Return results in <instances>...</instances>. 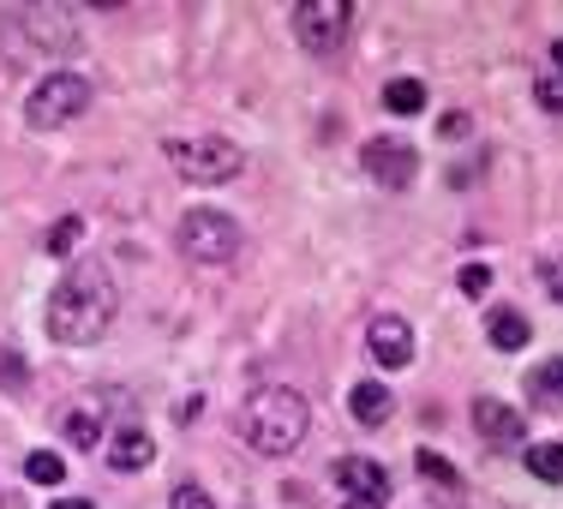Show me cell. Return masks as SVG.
Returning <instances> with one entry per match:
<instances>
[{
    "label": "cell",
    "instance_id": "1",
    "mask_svg": "<svg viewBox=\"0 0 563 509\" xmlns=\"http://www.w3.org/2000/svg\"><path fill=\"white\" fill-rule=\"evenodd\" d=\"M120 312V288L114 276L102 270V264H78V270H66L55 294H48V336L60 347H90L109 336Z\"/></svg>",
    "mask_w": 563,
    "mask_h": 509
},
{
    "label": "cell",
    "instance_id": "2",
    "mask_svg": "<svg viewBox=\"0 0 563 509\" xmlns=\"http://www.w3.org/2000/svg\"><path fill=\"white\" fill-rule=\"evenodd\" d=\"M240 432H246L252 450L288 455V450L306 444V432H312V408H306V396L288 390V384H264V390H252L246 408H240Z\"/></svg>",
    "mask_w": 563,
    "mask_h": 509
},
{
    "label": "cell",
    "instance_id": "3",
    "mask_svg": "<svg viewBox=\"0 0 563 509\" xmlns=\"http://www.w3.org/2000/svg\"><path fill=\"white\" fill-rule=\"evenodd\" d=\"M90 78L85 73H48L43 85L24 97V120H31L36 132H55V126H66V120H78L90 109Z\"/></svg>",
    "mask_w": 563,
    "mask_h": 509
},
{
    "label": "cell",
    "instance_id": "4",
    "mask_svg": "<svg viewBox=\"0 0 563 509\" xmlns=\"http://www.w3.org/2000/svg\"><path fill=\"white\" fill-rule=\"evenodd\" d=\"M168 163L192 186H222V180L240 174V144H228V139H174Z\"/></svg>",
    "mask_w": 563,
    "mask_h": 509
},
{
    "label": "cell",
    "instance_id": "5",
    "mask_svg": "<svg viewBox=\"0 0 563 509\" xmlns=\"http://www.w3.org/2000/svg\"><path fill=\"white\" fill-rule=\"evenodd\" d=\"M180 252L192 264H228L240 252V222L222 210H186L180 217Z\"/></svg>",
    "mask_w": 563,
    "mask_h": 509
},
{
    "label": "cell",
    "instance_id": "6",
    "mask_svg": "<svg viewBox=\"0 0 563 509\" xmlns=\"http://www.w3.org/2000/svg\"><path fill=\"white\" fill-rule=\"evenodd\" d=\"M347 24H354V7H347V0H300V7H294V36H300L306 55H336Z\"/></svg>",
    "mask_w": 563,
    "mask_h": 509
},
{
    "label": "cell",
    "instance_id": "7",
    "mask_svg": "<svg viewBox=\"0 0 563 509\" xmlns=\"http://www.w3.org/2000/svg\"><path fill=\"white\" fill-rule=\"evenodd\" d=\"M360 163H366V174L378 186H396V192L420 174V156H413V144H401V139H372L366 151H360Z\"/></svg>",
    "mask_w": 563,
    "mask_h": 509
},
{
    "label": "cell",
    "instance_id": "8",
    "mask_svg": "<svg viewBox=\"0 0 563 509\" xmlns=\"http://www.w3.org/2000/svg\"><path fill=\"white\" fill-rule=\"evenodd\" d=\"M474 432L486 438L492 450H516L521 438H528V413H516L509 401H474Z\"/></svg>",
    "mask_w": 563,
    "mask_h": 509
},
{
    "label": "cell",
    "instance_id": "9",
    "mask_svg": "<svg viewBox=\"0 0 563 509\" xmlns=\"http://www.w3.org/2000/svg\"><path fill=\"white\" fill-rule=\"evenodd\" d=\"M366 347H372V359H378V366H390V372L408 366V359H413V330H408V318H396V312L372 318Z\"/></svg>",
    "mask_w": 563,
    "mask_h": 509
},
{
    "label": "cell",
    "instance_id": "10",
    "mask_svg": "<svg viewBox=\"0 0 563 509\" xmlns=\"http://www.w3.org/2000/svg\"><path fill=\"white\" fill-rule=\"evenodd\" d=\"M336 486L347 491V498H366V504L390 498V474H384V462H372V455H342V462H336Z\"/></svg>",
    "mask_w": 563,
    "mask_h": 509
},
{
    "label": "cell",
    "instance_id": "11",
    "mask_svg": "<svg viewBox=\"0 0 563 509\" xmlns=\"http://www.w3.org/2000/svg\"><path fill=\"white\" fill-rule=\"evenodd\" d=\"M109 462L120 467V474H139V467H151L156 462V438L144 432V425H126V432L109 444Z\"/></svg>",
    "mask_w": 563,
    "mask_h": 509
},
{
    "label": "cell",
    "instance_id": "12",
    "mask_svg": "<svg viewBox=\"0 0 563 509\" xmlns=\"http://www.w3.org/2000/svg\"><path fill=\"white\" fill-rule=\"evenodd\" d=\"M347 413H354L360 425H384L396 413V401H390V390H384V384H354V390H347Z\"/></svg>",
    "mask_w": 563,
    "mask_h": 509
},
{
    "label": "cell",
    "instance_id": "13",
    "mask_svg": "<svg viewBox=\"0 0 563 509\" xmlns=\"http://www.w3.org/2000/svg\"><path fill=\"white\" fill-rule=\"evenodd\" d=\"M528 336H533V324L516 312V306H498V312H492V347H498V354L528 347Z\"/></svg>",
    "mask_w": 563,
    "mask_h": 509
},
{
    "label": "cell",
    "instance_id": "14",
    "mask_svg": "<svg viewBox=\"0 0 563 509\" xmlns=\"http://www.w3.org/2000/svg\"><path fill=\"white\" fill-rule=\"evenodd\" d=\"M66 444H73V450H97L102 444V413L85 408V401L66 408Z\"/></svg>",
    "mask_w": 563,
    "mask_h": 509
},
{
    "label": "cell",
    "instance_id": "15",
    "mask_svg": "<svg viewBox=\"0 0 563 509\" xmlns=\"http://www.w3.org/2000/svg\"><path fill=\"white\" fill-rule=\"evenodd\" d=\"M384 109L390 114H420L426 109V85L420 78H390V85H384Z\"/></svg>",
    "mask_w": 563,
    "mask_h": 509
},
{
    "label": "cell",
    "instance_id": "16",
    "mask_svg": "<svg viewBox=\"0 0 563 509\" xmlns=\"http://www.w3.org/2000/svg\"><path fill=\"white\" fill-rule=\"evenodd\" d=\"M528 474L545 486H563V444H528Z\"/></svg>",
    "mask_w": 563,
    "mask_h": 509
},
{
    "label": "cell",
    "instance_id": "17",
    "mask_svg": "<svg viewBox=\"0 0 563 509\" xmlns=\"http://www.w3.org/2000/svg\"><path fill=\"white\" fill-rule=\"evenodd\" d=\"M24 474H31L36 486H60V479H66V462H60L55 450H31V455H24Z\"/></svg>",
    "mask_w": 563,
    "mask_h": 509
},
{
    "label": "cell",
    "instance_id": "18",
    "mask_svg": "<svg viewBox=\"0 0 563 509\" xmlns=\"http://www.w3.org/2000/svg\"><path fill=\"white\" fill-rule=\"evenodd\" d=\"M78 240H85V217H60L55 228H48V252H55V258H66Z\"/></svg>",
    "mask_w": 563,
    "mask_h": 509
},
{
    "label": "cell",
    "instance_id": "19",
    "mask_svg": "<svg viewBox=\"0 0 563 509\" xmlns=\"http://www.w3.org/2000/svg\"><path fill=\"white\" fill-rule=\"evenodd\" d=\"M533 396H563V359H545L533 372Z\"/></svg>",
    "mask_w": 563,
    "mask_h": 509
},
{
    "label": "cell",
    "instance_id": "20",
    "mask_svg": "<svg viewBox=\"0 0 563 509\" xmlns=\"http://www.w3.org/2000/svg\"><path fill=\"white\" fill-rule=\"evenodd\" d=\"M533 102H540L545 114H563V78H558V73L540 78V85H533Z\"/></svg>",
    "mask_w": 563,
    "mask_h": 509
},
{
    "label": "cell",
    "instance_id": "21",
    "mask_svg": "<svg viewBox=\"0 0 563 509\" xmlns=\"http://www.w3.org/2000/svg\"><path fill=\"white\" fill-rule=\"evenodd\" d=\"M413 462H420V474H426V479H444V486H462V479H455V467L444 462V455L420 450V455H413Z\"/></svg>",
    "mask_w": 563,
    "mask_h": 509
},
{
    "label": "cell",
    "instance_id": "22",
    "mask_svg": "<svg viewBox=\"0 0 563 509\" xmlns=\"http://www.w3.org/2000/svg\"><path fill=\"white\" fill-rule=\"evenodd\" d=\"M168 509H217V504H210V491H205V486H174Z\"/></svg>",
    "mask_w": 563,
    "mask_h": 509
},
{
    "label": "cell",
    "instance_id": "23",
    "mask_svg": "<svg viewBox=\"0 0 563 509\" xmlns=\"http://www.w3.org/2000/svg\"><path fill=\"white\" fill-rule=\"evenodd\" d=\"M455 283H462V294H474V300H479V294L492 288V270H486V264H462V276H455Z\"/></svg>",
    "mask_w": 563,
    "mask_h": 509
},
{
    "label": "cell",
    "instance_id": "24",
    "mask_svg": "<svg viewBox=\"0 0 563 509\" xmlns=\"http://www.w3.org/2000/svg\"><path fill=\"white\" fill-rule=\"evenodd\" d=\"M540 276H545V294H552V300H563V258H552Z\"/></svg>",
    "mask_w": 563,
    "mask_h": 509
},
{
    "label": "cell",
    "instance_id": "25",
    "mask_svg": "<svg viewBox=\"0 0 563 509\" xmlns=\"http://www.w3.org/2000/svg\"><path fill=\"white\" fill-rule=\"evenodd\" d=\"M467 132V114H444V139H462Z\"/></svg>",
    "mask_w": 563,
    "mask_h": 509
},
{
    "label": "cell",
    "instance_id": "26",
    "mask_svg": "<svg viewBox=\"0 0 563 509\" xmlns=\"http://www.w3.org/2000/svg\"><path fill=\"white\" fill-rule=\"evenodd\" d=\"M48 509H97V504H90V498H55Z\"/></svg>",
    "mask_w": 563,
    "mask_h": 509
},
{
    "label": "cell",
    "instance_id": "27",
    "mask_svg": "<svg viewBox=\"0 0 563 509\" xmlns=\"http://www.w3.org/2000/svg\"><path fill=\"white\" fill-rule=\"evenodd\" d=\"M342 509H384V504H366V498H347Z\"/></svg>",
    "mask_w": 563,
    "mask_h": 509
},
{
    "label": "cell",
    "instance_id": "28",
    "mask_svg": "<svg viewBox=\"0 0 563 509\" xmlns=\"http://www.w3.org/2000/svg\"><path fill=\"white\" fill-rule=\"evenodd\" d=\"M552 60H558V78H563V36H558V43H552Z\"/></svg>",
    "mask_w": 563,
    "mask_h": 509
}]
</instances>
